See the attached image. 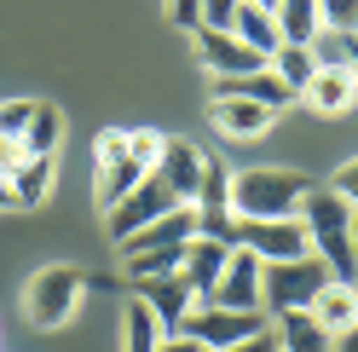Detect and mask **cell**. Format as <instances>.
I'll return each mask as SVG.
<instances>
[{
    "label": "cell",
    "mask_w": 358,
    "mask_h": 352,
    "mask_svg": "<svg viewBox=\"0 0 358 352\" xmlns=\"http://www.w3.org/2000/svg\"><path fill=\"white\" fill-rule=\"evenodd\" d=\"M295 219L306 226L312 254L329 266V277L335 283H352V272H358V254H352V203H341L329 185H306Z\"/></svg>",
    "instance_id": "1"
},
{
    "label": "cell",
    "mask_w": 358,
    "mask_h": 352,
    "mask_svg": "<svg viewBox=\"0 0 358 352\" xmlns=\"http://www.w3.org/2000/svg\"><path fill=\"white\" fill-rule=\"evenodd\" d=\"M306 179L289 168H249L231 173V219H295Z\"/></svg>",
    "instance_id": "2"
},
{
    "label": "cell",
    "mask_w": 358,
    "mask_h": 352,
    "mask_svg": "<svg viewBox=\"0 0 358 352\" xmlns=\"http://www.w3.org/2000/svg\"><path fill=\"white\" fill-rule=\"evenodd\" d=\"M329 283V266L318 254H301V260H278V266H260V312H306L312 295Z\"/></svg>",
    "instance_id": "3"
},
{
    "label": "cell",
    "mask_w": 358,
    "mask_h": 352,
    "mask_svg": "<svg viewBox=\"0 0 358 352\" xmlns=\"http://www.w3.org/2000/svg\"><path fill=\"white\" fill-rule=\"evenodd\" d=\"M81 289H87V277L81 266H41L29 277V289H24V312L35 329H64L76 318V306H81Z\"/></svg>",
    "instance_id": "4"
},
{
    "label": "cell",
    "mask_w": 358,
    "mask_h": 352,
    "mask_svg": "<svg viewBox=\"0 0 358 352\" xmlns=\"http://www.w3.org/2000/svg\"><path fill=\"white\" fill-rule=\"evenodd\" d=\"M231 249H249L260 266H278V260L312 254V237H306L301 219H237L231 226Z\"/></svg>",
    "instance_id": "5"
},
{
    "label": "cell",
    "mask_w": 358,
    "mask_h": 352,
    "mask_svg": "<svg viewBox=\"0 0 358 352\" xmlns=\"http://www.w3.org/2000/svg\"><path fill=\"white\" fill-rule=\"evenodd\" d=\"M173 208H185V203H173V191L156 179V173H145V179L133 185V191H127L110 214H104V231H110V243H127L133 231L156 226V219H162V214H173Z\"/></svg>",
    "instance_id": "6"
},
{
    "label": "cell",
    "mask_w": 358,
    "mask_h": 352,
    "mask_svg": "<svg viewBox=\"0 0 358 352\" xmlns=\"http://www.w3.org/2000/svg\"><path fill=\"white\" fill-rule=\"evenodd\" d=\"M266 329V312H226V306H191L185 323H179V335H191L196 346L208 352H226L237 341H249Z\"/></svg>",
    "instance_id": "7"
},
{
    "label": "cell",
    "mask_w": 358,
    "mask_h": 352,
    "mask_svg": "<svg viewBox=\"0 0 358 352\" xmlns=\"http://www.w3.org/2000/svg\"><path fill=\"white\" fill-rule=\"evenodd\" d=\"M191 41H196V58H203V70H208L214 81H237V75L266 70V58L249 52V47H243L237 35H226V29H191Z\"/></svg>",
    "instance_id": "8"
},
{
    "label": "cell",
    "mask_w": 358,
    "mask_h": 352,
    "mask_svg": "<svg viewBox=\"0 0 358 352\" xmlns=\"http://www.w3.org/2000/svg\"><path fill=\"white\" fill-rule=\"evenodd\" d=\"M203 306H226V312H260V260L249 249H231L226 254V272L208 289Z\"/></svg>",
    "instance_id": "9"
},
{
    "label": "cell",
    "mask_w": 358,
    "mask_h": 352,
    "mask_svg": "<svg viewBox=\"0 0 358 352\" xmlns=\"http://www.w3.org/2000/svg\"><path fill=\"white\" fill-rule=\"evenodd\" d=\"M203 150H196L191 139H162V156H156V179H162L168 191H173V203H185L191 208V196H196V185H203Z\"/></svg>",
    "instance_id": "10"
},
{
    "label": "cell",
    "mask_w": 358,
    "mask_h": 352,
    "mask_svg": "<svg viewBox=\"0 0 358 352\" xmlns=\"http://www.w3.org/2000/svg\"><path fill=\"white\" fill-rule=\"evenodd\" d=\"M226 254H231V243H214V237H191V243H185V260H179V283L196 295V306H203L208 289L220 283V272H226Z\"/></svg>",
    "instance_id": "11"
},
{
    "label": "cell",
    "mask_w": 358,
    "mask_h": 352,
    "mask_svg": "<svg viewBox=\"0 0 358 352\" xmlns=\"http://www.w3.org/2000/svg\"><path fill=\"white\" fill-rule=\"evenodd\" d=\"M139 306L162 323V335H179V323H185V312L196 306V295L179 283V272L173 277H150V283H139Z\"/></svg>",
    "instance_id": "12"
},
{
    "label": "cell",
    "mask_w": 358,
    "mask_h": 352,
    "mask_svg": "<svg viewBox=\"0 0 358 352\" xmlns=\"http://www.w3.org/2000/svg\"><path fill=\"white\" fill-rule=\"evenodd\" d=\"M306 110L312 116H352V98H358V81L352 70H329V64H318V75L306 81Z\"/></svg>",
    "instance_id": "13"
},
{
    "label": "cell",
    "mask_w": 358,
    "mask_h": 352,
    "mask_svg": "<svg viewBox=\"0 0 358 352\" xmlns=\"http://www.w3.org/2000/svg\"><path fill=\"white\" fill-rule=\"evenodd\" d=\"M208 122L226 139H260L278 116H272V110H260V104H249V98H208Z\"/></svg>",
    "instance_id": "14"
},
{
    "label": "cell",
    "mask_w": 358,
    "mask_h": 352,
    "mask_svg": "<svg viewBox=\"0 0 358 352\" xmlns=\"http://www.w3.org/2000/svg\"><path fill=\"white\" fill-rule=\"evenodd\" d=\"M306 312H312V323H318L324 335H347V329L358 323V295H352V283H335V277H329L324 289L312 295Z\"/></svg>",
    "instance_id": "15"
},
{
    "label": "cell",
    "mask_w": 358,
    "mask_h": 352,
    "mask_svg": "<svg viewBox=\"0 0 358 352\" xmlns=\"http://www.w3.org/2000/svg\"><path fill=\"white\" fill-rule=\"evenodd\" d=\"M226 35H237L249 52H260V58H272L283 41H278V24H272V12L266 6H255V0H237V12H231V24H226Z\"/></svg>",
    "instance_id": "16"
},
{
    "label": "cell",
    "mask_w": 358,
    "mask_h": 352,
    "mask_svg": "<svg viewBox=\"0 0 358 352\" xmlns=\"http://www.w3.org/2000/svg\"><path fill=\"white\" fill-rule=\"evenodd\" d=\"M214 98H249L260 110H272V116H278L283 104H295V98H289V87L272 70H255V75H237V81H214Z\"/></svg>",
    "instance_id": "17"
},
{
    "label": "cell",
    "mask_w": 358,
    "mask_h": 352,
    "mask_svg": "<svg viewBox=\"0 0 358 352\" xmlns=\"http://www.w3.org/2000/svg\"><path fill=\"white\" fill-rule=\"evenodd\" d=\"M6 185H12V203L17 208H41L52 196V185H58V162L52 156H24V168H17Z\"/></svg>",
    "instance_id": "18"
},
{
    "label": "cell",
    "mask_w": 358,
    "mask_h": 352,
    "mask_svg": "<svg viewBox=\"0 0 358 352\" xmlns=\"http://www.w3.org/2000/svg\"><path fill=\"white\" fill-rule=\"evenodd\" d=\"M272 24H278L283 47H312V41H318V0H278Z\"/></svg>",
    "instance_id": "19"
},
{
    "label": "cell",
    "mask_w": 358,
    "mask_h": 352,
    "mask_svg": "<svg viewBox=\"0 0 358 352\" xmlns=\"http://www.w3.org/2000/svg\"><path fill=\"white\" fill-rule=\"evenodd\" d=\"M272 335H278V352H329V335L312 323V312H278Z\"/></svg>",
    "instance_id": "20"
},
{
    "label": "cell",
    "mask_w": 358,
    "mask_h": 352,
    "mask_svg": "<svg viewBox=\"0 0 358 352\" xmlns=\"http://www.w3.org/2000/svg\"><path fill=\"white\" fill-rule=\"evenodd\" d=\"M266 70H272V75L289 87V98H301L306 81L318 75V58H312V47H278L272 58H266Z\"/></svg>",
    "instance_id": "21"
},
{
    "label": "cell",
    "mask_w": 358,
    "mask_h": 352,
    "mask_svg": "<svg viewBox=\"0 0 358 352\" xmlns=\"http://www.w3.org/2000/svg\"><path fill=\"white\" fill-rule=\"evenodd\" d=\"M139 179H145V168L133 162V156L110 162V168H93V196H99V208L110 214V208H116V203H122V196H127L133 185H139Z\"/></svg>",
    "instance_id": "22"
},
{
    "label": "cell",
    "mask_w": 358,
    "mask_h": 352,
    "mask_svg": "<svg viewBox=\"0 0 358 352\" xmlns=\"http://www.w3.org/2000/svg\"><path fill=\"white\" fill-rule=\"evenodd\" d=\"M58 139H64V116H58V104H41V98H35L29 127H24V150H29V156H52Z\"/></svg>",
    "instance_id": "23"
},
{
    "label": "cell",
    "mask_w": 358,
    "mask_h": 352,
    "mask_svg": "<svg viewBox=\"0 0 358 352\" xmlns=\"http://www.w3.org/2000/svg\"><path fill=\"white\" fill-rule=\"evenodd\" d=\"M162 346V323H156L139 300H127V318H122V352H156Z\"/></svg>",
    "instance_id": "24"
},
{
    "label": "cell",
    "mask_w": 358,
    "mask_h": 352,
    "mask_svg": "<svg viewBox=\"0 0 358 352\" xmlns=\"http://www.w3.org/2000/svg\"><path fill=\"white\" fill-rule=\"evenodd\" d=\"M352 24H358V0H318V29L352 35Z\"/></svg>",
    "instance_id": "25"
},
{
    "label": "cell",
    "mask_w": 358,
    "mask_h": 352,
    "mask_svg": "<svg viewBox=\"0 0 358 352\" xmlns=\"http://www.w3.org/2000/svg\"><path fill=\"white\" fill-rule=\"evenodd\" d=\"M127 156L150 173L156 156H162V133H156V127H127Z\"/></svg>",
    "instance_id": "26"
},
{
    "label": "cell",
    "mask_w": 358,
    "mask_h": 352,
    "mask_svg": "<svg viewBox=\"0 0 358 352\" xmlns=\"http://www.w3.org/2000/svg\"><path fill=\"white\" fill-rule=\"evenodd\" d=\"M29 110H35V98H6V104H0V133H6V139H24Z\"/></svg>",
    "instance_id": "27"
},
{
    "label": "cell",
    "mask_w": 358,
    "mask_h": 352,
    "mask_svg": "<svg viewBox=\"0 0 358 352\" xmlns=\"http://www.w3.org/2000/svg\"><path fill=\"white\" fill-rule=\"evenodd\" d=\"M329 191H335V196H341V203H352V196H358V168H352V156H347L341 168H335V173H329Z\"/></svg>",
    "instance_id": "28"
},
{
    "label": "cell",
    "mask_w": 358,
    "mask_h": 352,
    "mask_svg": "<svg viewBox=\"0 0 358 352\" xmlns=\"http://www.w3.org/2000/svg\"><path fill=\"white\" fill-rule=\"evenodd\" d=\"M168 17L179 29H196V24H203V0H168Z\"/></svg>",
    "instance_id": "29"
},
{
    "label": "cell",
    "mask_w": 358,
    "mask_h": 352,
    "mask_svg": "<svg viewBox=\"0 0 358 352\" xmlns=\"http://www.w3.org/2000/svg\"><path fill=\"white\" fill-rule=\"evenodd\" d=\"M24 156H29L24 139H6V133H0V173H6V179H12L17 168H24Z\"/></svg>",
    "instance_id": "30"
},
{
    "label": "cell",
    "mask_w": 358,
    "mask_h": 352,
    "mask_svg": "<svg viewBox=\"0 0 358 352\" xmlns=\"http://www.w3.org/2000/svg\"><path fill=\"white\" fill-rule=\"evenodd\" d=\"M226 352H278V335H272V329H260V335L237 341V346H226Z\"/></svg>",
    "instance_id": "31"
},
{
    "label": "cell",
    "mask_w": 358,
    "mask_h": 352,
    "mask_svg": "<svg viewBox=\"0 0 358 352\" xmlns=\"http://www.w3.org/2000/svg\"><path fill=\"white\" fill-rule=\"evenodd\" d=\"M156 352H208V346H196L191 335H162V346H156Z\"/></svg>",
    "instance_id": "32"
},
{
    "label": "cell",
    "mask_w": 358,
    "mask_h": 352,
    "mask_svg": "<svg viewBox=\"0 0 358 352\" xmlns=\"http://www.w3.org/2000/svg\"><path fill=\"white\" fill-rule=\"evenodd\" d=\"M0 208H17V203H12V185H6V173H0Z\"/></svg>",
    "instance_id": "33"
},
{
    "label": "cell",
    "mask_w": 358,
    "mask_h": 352,
    "mask_svg": "<svg viewBox=\"0 0 358 352\" xmlns=\"http://www.w3.org/2000/svg\"><path fill=\"white\" fill-rule=\"evenodd\" d=\"M255 6H266V12H272V6H278V0H255Z\"/></svg>",
    "instance_id": "34"
}]
</instances>
